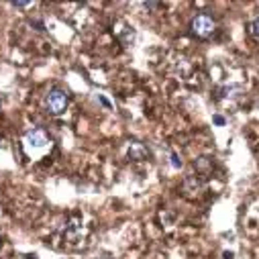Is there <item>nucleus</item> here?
<instances>
[{
  "label": "nucleus",
  "mask_w": 259,
  "mask_h": 259,
  "mask_svg": "<svg viewBox=\"0 0 259 259\" xmlns=\"http://www.w3.org/2000/svg\"><path fill=\"white\" fill-rule=\"evenodd\" d=\"M184 188H186V192H190V194H198V192H202L204 182L200 180V178H196V176H188L186 180H184Z\"/></svg>",
  "instance_id": "6"
},
{
  "label": "nucleus",
  "mask_w": 259,
  "mask_h": 259,
  "mask_svg": "<svg viewBox=\"0 0 259 259\" xmlns=\"http://www.w3.org/2000/svg\"><path fill=\"white\" fill-rule=\"evenodd\" d=\"M212 167H214V163H212V157H206V155H202V157H198L196 162H194V169L200 176H210L212 174Z\"/></svg>",
  "instance_id": "5"
},
{
  "label": "nucleus",
  "mask_w": 259,
  "mask_h": 259,
  "mask_svg": "<svg viewBox=\"0 0 259 259\" xmlns=\"http://www.w3.org/2000/svg\"><path fill=\"white\" fill-rule=\"evenodd\" d=\"M212 121H214V125H218V127H223V125L227 123L223 114H214V116H212Z\"/></svg>",
  "instance_id": "11"
},
{
  "label": "nucleus",
  "mask_w": 259,
  "mask_h": 259,
  "mask_svg": "<svg viewBox=\"0 0 259 259\" xmlns=\"http://www.w3.org/2000/svg\"><path fill=\"white\" fill-rule=\"evenodd\" d=\"M225 96H239V94H241L243 92V86H239V84H235V86H228V88H225Z\"/></svg>",
  "instance_id": "7"
},
{
  "label": "nucleus",
  "mask_w": 259,
  "mask_h": 259,
  "mask_svg": "<svg viewBox=\"0 0 259 259\" xmlns=\"http://www.w3.org/2000/svg\"><path fill=\"white\" fill-rule=\"evenodd\" d=\"M251 33H253L255 37H259V16L251 23Z\"/></svg>",
  "instance_id": "10"
},
{
  "label": "nucleus",
  "mask_w": 259,
  "mask_h": 259,
  "mask_svg": "<svg viewBox=\"0 0 259 259\" xmlns=\"http://www.w3.org/2000/svg\"><path fill=\"white\" fill-rule=\"evenodd\" d=\"M100 102H102L104 106H111V102H108V100H106V98H102V96H100Z\"/></svg>",
  "instance_id": "14"
},
{
  "label": "nucleus",
  "mask_w": 259,
  "mask_h": 259,
  "mask_svg": "<svg viewBox=\"0 0 259 259\" xmlns=\"http://www.w3.org/2000/svg\"><path fill=\"white\" fill-rule=\"evenodd\" d=\"M27 259H37V255H25Z\"/></svg>",
  "instance_id": "15"
},
{
  "label": "nucleus",
  "mask_w": 259,
  "mask_h": 259,
  "mask_svg": "<svg viewBox=\"0 0 259 259\" xmlns=\"http://www.w3.org/2000/svg\"><path fill=\"white\" fill-rule=\"evenodd\" d=\"M15 8H27V6H31V2L29 0H15V2H11Z\"/></svg>",
  "instance_id": "9"
},
{
  "label": "nucleus",
  "mask_w": 259,
  "mask_h": 259,
  "mask_svg": "<svg viewBox=\"0 0 259 259\" xmlns=\"http://www.w3.org/2000/svg\"><path fill=\"white\" fill-rule=\"evenodd\" d=\"M172 165L178 169V167H182V157L180 155H178V153H174L172 151Z\"/></svg>",
  "instance_id": "8"
},
{
  "label": "nucleus",
  "mask_w": 259,
  "mask_h": 259,
  "mask_svg": "<svg viewBox=\"0 0 259 259\" xmlns=\"http://www.w3.org/2000/svg\"><path fill=\"white\" fill-rule=\"evenodd\" d=\"M190 29H192V33L196 37H200V39H206V37H210L214 33V29H216V23H214V18L210 15H206V13H200V15H196L192 18V23H190Z\"/></svg>",
  "instance_id": "2"
},
{
  "label": "nucleus",
  "mask_w": 259,
  "mask_h": 259,
  "mask_svg": "<svg viewBox=\"0 0 259 259\" xmlns=\"http://www.w3.org/2000/svg\"><path fill=\"white\" fill-rule=\"evenodd\" d=\"M25 141L31 145V147H45L47 145V133L43 129H31L27 135H25Z\"/></svg>",
  "instance_id": "3"
},
{
  "label": "nucleus",
  "mask_w": 259,
  "mask_h": 259,
  "mask_svg": "<svg viewBox=\"0 0 259 259\" xmlns=\"http://www.w3.org/2000/svg\"><path fill=\"white\" fill-rule=\"evenodd\" d=\"M233 257H235V255H233L231 251H225V259H233Z\"/></svg>",
  "instance_id": "13"
},
{
  "label": "nucleus",
  "mask_w": 259,
  "mask_h": 259,
  "mask_svg": "<svg viewBox=\"0 0 259 259\" xmlns=\"http://www.w3.org/2000/svg\"><path fill=\"white\" fill-rule=\"evenodd\" d=\"M127 155H129V159H133V162H143V159L149 157V149L143 143L133 141L127 149Z\"/></svg>",
  "instance_id": "4"
},
{
  "label": "nucleus",
  "mask_w": 259,
  "mask_h": 259,
  "mask_svg": "<svg viewBox=\"0 0 259 259\" xmlns=\"http://www.w3.org/2000/svg\"><path fill=\"white\" fill-rule=\"evenodd\" d=\"M143 6H145V8H149V11H155V8H159L162 4H159V2H145Z\"/></svg>",
  "instance_id": "12"
},
{
  "label": "nucleus",
  "mask_w": 259,
  "mask_h": 259,
  "mask_svg": "<svg viewBox=\"0 0 259 259\" xmlns=\"http://www.w3.org/2000/svg\"><path fill=\"white\" fill-rule=\"evenodd\" d=\"M69 104V98L64 90H51L47 94L45 98V108H47V113L49 114H53V116H59V114H64L65 113V108Z\"/></svg>",
  "instance_id": "1"
},
{
  "label": "nucleus",
  "mask_w": 259,
  "mask_h": 259,
  "mask_svg": "<svg viewBox=\"0 0 259 259\" xmlns=\"http://www.w3.org/2000/svg\"><path fill=\"white\" fill-rule=\"evenodd\" d=\"M0 108H2V96H0Z\"/></svg>",
  "instance_id": "16"
}]
</instances>
